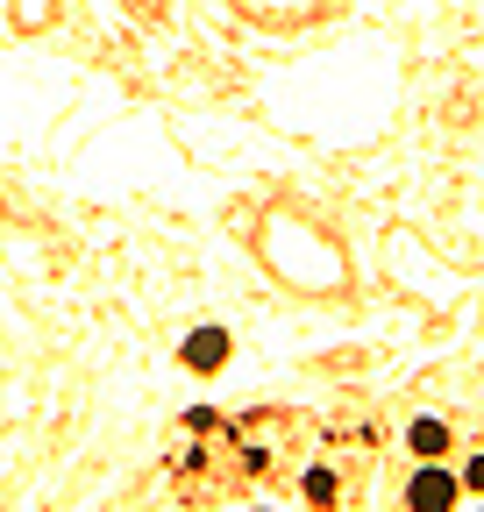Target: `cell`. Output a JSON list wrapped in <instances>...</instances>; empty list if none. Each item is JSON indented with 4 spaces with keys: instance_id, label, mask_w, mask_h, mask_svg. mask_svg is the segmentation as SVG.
Returning a JSON list of instances; mask_svg holds the SVG:
<instances>
[{
    "instance_id": "6da1fadb",
    "label": "cell",
    "mask_w": 484,
    "mask_h": 512,
    "mask_svg": "<svg viewBox=\"0 0 484 512\" xmlns=\"http://www.w3.org/2000/svg\"><path fill=\"white\" fill-rule=\"evenodd\" d=\"M456 491H463V484H456L449 470L420 463V477L406 484V505H413V512H449V505H456Z\"/></svg>"
},
{
    "instance_id": "7a4b0ae2",
    "label": "cell",
    "mask_w": 484,
    "mask_h": 512,
    "mask_svg": "<svg viewBox=\"0 0 484 512\" xmlns=\"http://www.w3.org/2000/svg\"><path fill=\"white\" fill-rule=\"evenodd\" d=\"M186 363H193V370H214V363H228V335H221V328H200V335H186Z\"/></svg>"
},
{
    "instance_id": "3957f363",
    "label": "cell",
    "mask_w": 484,
    "mask_h": 512,
    "mask_svg": "<svg viewBox=\"0 0 484 512\" xmlns=\"http://www.w3.org/2000/svg\"><path fill=\"white\" fill-rule=\"evenodd\" d=\"M406 441H413V456H420V463H435L442 448H449V427H442V420H413Z\"/></svg>"
},
{
    "instance_id": "277c9868",
    "label": "cell",
    "mask_w": 484,
    "mask_h": 512,
    "mask_svg": "<svg viewBox=\"0 0 484 512\" xmlns=\"http://www.w3.org/2000/svg\"><path fill=\"white\" fill-rule=\"evenodd\" d=\"M299 491H307V505H335V477H328V470H307V484H299Z\"/></svg>"
},
{
    "instance_id": "5b68a950",
    "label": "cell",
    "mask_w": 484,
    "mask_h": 512,
    "mask_svg": "<svg viewBox=\"0 0 484 512\" xmlns=\"http://www.w3.org/2000/svg\"><path fill=\"white\" fill-rule=\"evenodd\" d=\"M463 484H470V491H477V498H484V456H477V463H470V470H463Z\"/></svg>"
}]
</instances>
